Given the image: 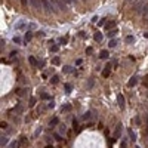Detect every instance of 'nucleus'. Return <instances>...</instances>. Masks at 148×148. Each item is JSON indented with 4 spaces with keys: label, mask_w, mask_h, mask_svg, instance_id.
<instances>
[{
    "label": "nucleus",
    "mask_w": 148,
    "mask_h": 148,
    "mask_svg": "<svg viewBox=\"0 0 148 148\" xmlns=\"http://www.w3.org/2000/svg\"><path fill=\"white\" fill-rule=\"evenodd\" d=\"M53 138H55L56 141H62V136L59 135V133H55V135H53Z\"/></svg>",
    "instance_id": "nucleus-30"
},
{
    "label": "nucleus",
    "mask_w": 148,
    "mask_h": 148,
    "mask_svg": "<svg viewBox=\"0 0 148 148\" xmlns=\"http://www.w3.org/2000/svg\"><path fill=\"white\" fill-rule=\"evenodd\" d=\"M39 68H43L44 67V61H39V65H37Z\"/></svg>",
    "instance_id": "nucleus-35"
},
{
    "label": "nucleus",
    "mask_w": 148,
    "mask_h": 148,
    "mask_svg": "<svg viewBox=\"0 0 148 148\" xmlns=\"http://www.w3.org/2000/svg\"><path fill=\"white\" fill-rule=\"evenodd\" d=\"M58 124H59V119H58V117H53L52 120L49 122V126H51V127H55V126H58Z\"/></svg>",
    "instance_id": "nucleus-8"
},
{
    "label": "nucleus",
    "mask_w": 148,
    "mask_h": 148,
    "mask_svg": "<svg viewBox=\"0 0 148 148\" xmlns=\"http://www.w3.org/2000/svg\"><path fill=\"white\" fill-rule=\"evenodd\" d=\"M133 42H135V37H133V36H127V37H126V43L127 44L133 43Z\"/></svg>",
    "instance_id": "nucleus-20"
},
{
    "label": "nucleus",
    "mask_w": 148,
    "mask_h": 148,
    "mask_svg": "<svg viewBox=\"0 0 148 148\" xmlns=\"http://www.w3.org/2000/svg\"><path fill=\"white\" fill-rule=\"evenodd\" d=\"M142 18H144L145 22H148V3L145 5V8H144V10H142Z\"/></svg>",
    "instance_id": "nucleus-6"
},
{
    "label": "nucleus",
    "mask_w": 148,
    "mask_h": 148,
    "mask_svg": "<svg viewBox=\"0 0 148 148\" xmlns=\"http://www.w3.org/2000/svg\"><path fill=\"white\" fill-rule=\"evenodd\" d=\"M135 123H136V124H141V120H139V119H138V117L135 119Z\"/></svg>",
    "instance_id": "nucleus-47"
},
{
    "label": "nucleus",
    "mask_w": 148,
    "mask_h": 148,
    "mask_svg": "<svg viewBox=\"0 0 148 148\" xmlns=\"http://www.w3.org/2000/svg\"><path fill=\"white\" fill-rule=\"evenodd\" d=\"M80 37H86V33L85 31H80Z\"/></svg>",
    "instance_id": "nucleus-45"
},
{
    "label": "nucleus",
    "mask_w": 148,
    "mask_h": 148,
    "mask_svg": "<svg viewBox=\"0 0 148 148\" xmlns=\"http://www.w3.org/2000/svg\"><path fill=\"white\" fill-rule=\"evenodd\" d=\"M71 110H73V105L71 104H65L61 107V113H70Z\"/></svg>",
    "instance_id": "nucleus-4"
},
{
    "label": "nucleus",
    "mask_w": 148,
    "mask_h": 148,
    "mask_svg": "<svg viewBox=\"0 0 148 148\" xmlns=\"http://www.w3.org/2000/svg\"><path fill=\"white\" fill-rule=\"evenodd\" d=\"M58 51H59V46H58V44H53V46H51V52H58Z\"/></svg>",
    "instance_id": "nucleus-24"
},
{
    "label": "nucleus",
    "mask_w": 148,
    "mask_h": 148,
    "mask_svg": "<svg viewBox=\"0 0 148 148\" xmlns=\"http://www.w3.org/2000/svg\"><path fill=\"white\" fill-rule=\"evenodd\" d=\"M127 85H129L130 87L136 86V85H138V78H136V77H132L130 80H129V83H127Z\"/></svg>",
    "instance_id": "nucleus-12"
},
{
    "label": "nucleus",
    "mask_w": 148,
    "mask_h": 148,
    "mask_svg": "<svg viewBox=\"0 0 148 148\" xmlns=\"http://www.w3.org/2000/svg\"><path fill=\"white\" fill-rule=\"evenodd\" d=\"M53 107H55V102H53V101H51V102L47 104V108H53Z\"/></svg>",
    "instance_id": "nucleus-37"
},
{
    "label": "nucleus",
    "mask_w": 148,
    "mask_h": 148,
    "mask_svg": "<svg viewBox=\"0 0 148 148\" xmlns=\"http://www.w3.org/2000/svg\"><path fill=\"white\" fill-rule=\"evenodd\" d=\"M40 98H42V99H44V101H46V99H49L51 96L47 95V93H42V96H40Z\"/></svg>",
    "instance_id": "nucleus-32"
},
{
    "label": "nucleus",
    "mask_w": 148,
    "mask_h": 148,
    "mask_svg": "<svg viewBox=\"0 0 148 148\" xmlns=\"http://www.w3.org/2000/svg\"><path fill=\"white\" fill-rule=\"evenodd\" d=\"M92 52H93V49H92V47H87V49H86V53H87V55H90Z\"/></svg>",
    "instance_id": "nucleus-38"
},
{
    "label": "nucleus",
    "mask_w": 148,
    "mask_h": 148,
    "mask_svg": "<svg viewBox=\"0 0 148 148\" xmlns=\"http://www.w3.org/2000/svg\"><path fill=\"white\" fill-rule=\"evenodd\" d=\"M107 34H108V37H111V39H113V37H116V36L119 34V30H117V28H113V30H110Z\"/></svg>",
    "instance_id": "nucleus-10"
},
{
    "label": "nucleus",
    "mask_w": 148,
    "mask_h": 148,
    "mask_svg": "<svg viewBox=\"0 0 148 148\" xmlns=\"http://www.w3.org/2000/svg\"><path fill=\"white\" fill-rule=\"evenodd\" d=\"M13 42H15V43H21V39H19V37H13Z\"/></svg>",
    "instance_id": "nucleus-40"
},
{
    "label": "nucleus",
    "mask_w": 148,
    "mask_h": 148,
    "mask_svg": "<svg viewBox=\"0 0 148 148\" xmlns=\"http://www.w3.org/2000/svg\"><path fill=\"white\" fill-rule=\"evenodd\" d=\"M25 92H27L25 89H18V90H17V93L19 96H24V95H25Z\"/></svg>",
    "instance_id": "nucleus-26"
},
{
    "label": "nucleus",
    "mask_w": 148,
    "mask_h": 148,
    "mask_svg": "<svg viewBox=\"0 0 148 148\" xmlns=\"http://www.w3.org/2000/svg\"><path fill=\"white\" fill-rule=\"evenodd\" d=\"M40 132H42V129H40V127H39V129H37V130H36V133H34V135H36V136H37V135H39V133H40Z\"/></svg>",
    "instance_id": "nucleus-46"
},
{
    "label": "nucleus",
    "mask_w": 148,
    "mask_h": 148,
    "mask_svg": "<svg viewBox=\"0 0 148 148\" xmlns=\"http://www.w3.org/2000/svg\"><path fill=\"white\" fill-rule=\"evenodd\" d=\"M127 2H130V3H135V2H136V0H127Z\"/></svg>",
    "instance_id": "nucleus-50"
},
{
    "label": "nucleus",
    "mask_w": 148,
    "mask_h": 148,
    "mask_svg": "<svg viewBox=\"0 0 148 148\" xmlns=\"http://www.w3.org/2000/svg\"><path fill=\"white\" fill-rule=\"evenodd\" d=\"M52 64L53 65H59V64H61V58H59V56H55L52 59Z\"/></svg>",
    "instance_id": "nucleus-18"
},
{
    "label": "nucleus",
    "mask_w": 148,
    "mask_h": 148,
    "mask_svg": "<svg viewBox=\"0 0 148 148\" xmlns=\"http://www.w3.org/2000/svg\"><path fill=\"white\" fill-rule=\"evenodd\" d=\"M147 135H148V132H147Z\"/></svg>",
    "instance_id": "nucleus-54"
},
{
    "label": "nucleus",
    "mask_w": 148,
    "mask_h": 148,
    "mask_svg": "<svg viewBox=\"0 0 148 148\" xmlns=\"http://www.w3.org/2000/svg\"><path fill=\"white\" fill-rule=\"evenodd\" d=\"M127 133H129V138H130L132 141H136V135L133 133V130H132V129H127Z\"/></svg>",
    "instance_id": "nucleus-15"
},
{
    "label": "nucleus",
    "mask_w": 148,
    "mask_h": 148,
    "mask_svg": "<svg viewBox=\"0 0 148 148\" xmlns=\"http://www.w3.org/2000/svg\"><path fill=\"white\" fill-rule=\"evenodd\" d=\"M144 37H147L148 39V33H144Z\"/></svg>",
    "instance_id": "nucleus-49"
},
{
    "label": "nucleus",
    "mask_w": 148,
    "mask_h": 148,
    "mask_svg": "<svg viewBox=\"0 0 148 148\" xmlns=\"http://www.w3.org/2000/svg\"><path fill=\"white\" fill-rule=\"evenodd\" d=\"M144 95H145V98H148V92H145V93H144Z\"/></svg>",
    "instance_id": "nucleus-51"
},
{
    "label": "nucleus",
    "mask_w": 148,
    "mask_h": 148,
    "mask_svg": "<svg viewBox=\"0 0 148 148\" xmlns=\"http://www.w3.org/2000/svg\"><path fill=\"white\" fill-rule=\"evenodd\" d=\"M28 61H30V64H31L33 67H37V65H39V62L36 61V58H34V56H30V58H28Z\"/></svg>",
    "instance_id": "nucleus-14"
},
{
    "label": "nucleus",
    "mask_w": 148,
    "mask_h": 148,
    "mask_svg": "<svg viewBox=\"0 0 148 148\" xmlns=\"http://www.w3.org/2000/svg\"><path fill=\"white\" fill-rule=\"evenodd\" d=\"M92 114H93V111H87V113H85V116H83V120H90Z\"/></svg>",
    "instance_id": "nucleus-17"
},
{
    "label": "nucleus",
    "mask_w": 148,
    "mask_h": 148,
    "mask_svg": "<svg viewBox=\"0 0 148 148\" xmlns=\"http://www.w3.org/2000/svg\"><path fill=\"white\" fill-rule=\"evenodd\" d=\"M108 44H110V47H116V46H117V40H116V39H111Z\"/></svg>",
    "instance_id": "nucleus-25"
},
{
    "label": "nucleus",
    "mask_w": 148,
    "mask_h": 148,
    "mask_svg": "<svg viewBox=\"0 0 148 148\" xmlns=\"http://www.w3.org/2000/svg\"><path fill=\"white\" fill-rule=\"evenodd\" d=\"M64 89H65V92H67V93H70L71 90H73V87H71L70 83H65V85H64Z\"/></svg>",
    "instance_id": "nucleus-19"
},
{
    "label": "nucleus",
    "mask_w": 148,
    "mask_h": 148,
    "mask_svg": "<svg viewBox=\"0 0 148 148\" xmlns=\"http://www.w3.org/2000/svg\"><path fill=\"white\" fill-rule=\"evenodd\" d=\"M21 3H22V6H27V0H21Z\"/></svg>",
    "instance_id": "nucleus-48"
},
{
    "label": "nucleus",
    "mask_w": 148,
    "mask_h": 148,
    "mask_svg": "<svg viewBox=\"0 0 148 148\" xmlns=\"http://www.w3.org/2000/svg\"><path fill=\"white\" fill-rule=\"evenodd\" d=\"M18 147H19V144H18L17 141H13V142H12V144L9 145V148H18Z\"/></svg>",
    "instance_id": "nucleus-29"
},
{
    "label": "nucleus",
    "mask_w": 148,
    "mask_h": 148,
    "mask_svg": "<svg viewBox=\"0 0 148 148\" xmlns=\"http://www.w3.org/2000/svg\"><path fill=\"white\" fill-rule=\"evenodd\" d=\"M18 78H19L18 81H21V83H25V78L22 77V76H19V77H18Z\"/></svg>",
    "instance_id": "nucleus-41"
},
{
    "label": "nucleus",
    "mask_w": 148,
    "mask_h": 148,
    "mask_svg": "<svg viewBox=\"0 0 148 148\" xmlns=\"http://www.w3.org/2000/svg\"><path fill=\"white\" fill-rule=\"evenodd\" d=\"M36 105V98H31L30 99V107H34Z\"/></svg>",
    "instance_id": "nucleus-33"
},
{
    "label": "nucleus",
    "mask_w": 148,
    "mask_h": 148,
    "mask_svg": "<svg viewBox=\"0 0 148 148\" xmlns=\"http://www.w3.org/2000/svg\"><path fill=\"white\" fill-rule=\"evenodd\" d=\"M99 58H101V59H107V58H110V52H108V51H101V52H99Z\"/></svg>",
    "instance_id": "nucleus-7"
},
{
    "label": "nucleus",
    "mask_w": 148,
    "mask_h": 148,
    "mask_svg": "<svg viewBox=\"0 0 148 148\" xmlns=\"http://www.w3.org/2000/svg\"><path fill=\"white\" fill-rule=\"evenodd\" d=\"M117 105H119L120 110H124V107H126V104H124V96H123L122 93L117 95Z\"/></svg>",
    "instance_id": "nucleus-3"
},
{
    "label": "nucleus",
    "mask_w": 148,
    "mask_h": 148,
    "mask_svg": "<svg viewBox=\"0 0 148 148\" xmlns=\"http://www.w3.org/2000/svg\"><path fill=\"white\" fill-rule=\"evenodd\" d=\"M105 28L110 31V30H113V28H116V21H110V22H107L105 24Z\"/></svg>",
    "instance_id": "nucleus-9"
},
{
    "label": "nucleus",
    "mask_w": 148,
    "mask_h": 148,
    "mask_svg": "<svg viewBox=\"0 0 148 148\" xmlns=\"http://www.w3.org/2000/svg\"><path fill=\"white\" fill-rule=\"evenodd\" d=\"M73 126H74V127H77L78 126V122L76 120V119H73Z\"/></svg>",
    "instance_id": "nucleus-39"
},
{
    "label": "nucleus",
    "mask_w": 148,
    "mask_h": 148,
    "mask_svg": "<svg viewBox=\"0 0 148 148\" xmlns=\"http://www.w3.org/2000/svg\"><path fill=\"white\" fill-rule=\"evenodd\" d=\"M145 0H136L135 3H132V6H133V10L136 12V13H141L142 10H144V8H145Z\"/></svg>",
    "instance_id": "nucleus-1"
},
{
    "label": "nucleus",
    "mask_w": 148,
    "mask_h": 148,
    "mask_svg": "<svg viewBox=\"0 0 148 148\" xmlns=\"http://www.w3.org/2000/svg\"><path fill=\"white\" fill-rule=\"evenodd\" d=\"M0 144H2V147H5V145L8 144V138H6V136H2V138H0Z\"/></svg>",
    "instance_id": "nucleus-22"
},
{
    "label": "nucleus",
    "mask_w": 148,
    "mask_h": 148,
    "mask_svg": "<svg viewBox=\"0 0 148 148\" xmlns=\"http://www.w3.org/2000/svg\"><path fill=\"white\" fill-rule=\"evenodd\" d=\"M31 39H33V34H31V31H27V33H25V37H24V40H25V42H30Z\"/></svg>",
    "instance_id": "nucleus-16"
},
{
    "label": "nucleus",
    "mask_w": 148,
    "mask_h": 148,
    "mask_svg": "<svg viewBox=\"0 0 148 148\" xmlns=\"http://www.w3.org/2000/svg\"><path fill=\"white\" fill-rule=\"evenodd\" d=\"M93 86V80H89V83H87V87H92Z\"/></svg>",
    "instance_id": "nucleus-42"
},
{
    "label": "nucleus",
    "mask_w": 148,
    "mask_h": 148,
    "mask_svg": "<svg viewBox=\"0 0 148 148\" xmlns=\"http://www.w3.org/2000/svg\"><path fill=\"white\" fill-rule=\"evenodd\" d=\"M59 43L61 44H67L68 43V37H62V39H59Z\"/></svg>",
    "instance_id": "nucleus-27"
},
{
    "label": "nucleus",
    "mask_w": 148,
    "mask_h": 148,
    "mask_svg": "<svg viewBox=\"0 0 148 148\" xmlns=\"http://www.w3.org/2000/svg\"><path fill=\"white\" fill-rule=\"evenodd\" d=\"M136 148H139V147H136Z\"/></svg>",
    "instance_id": "nucleus-53"
},
{
    "label": "nucleus",
    "mask_w": 148,
    "mask_h": 148,
    "mask_svg": "<svg viewBox=\"0 0 148 148\" xmlns=\"http://www.w3.org/2000/svg\"><path fill=\"white\" fill-rule=\"evenodd\" d=\"M58 81H59V77H58V76H52V78H51V83H52V85H56Z\"/></svg>",
    "instance_id": "nucleus-21"
},
{
    "label": "nucleus",
    "mask_w": 148,
    "mask_h": 148,
    "mask_svg": "<svg viewBox=\"0 0 148 148\" xmlns=\"http://www.w3.org/2000/svg\"><path fill=\"white\" fill-rule=\"evenodd\" d=\"M105 21H107V19H105V18H102V19H101V21H98V25H99V27L105 25Z\"/></svg>",
    "instance_id": "nucleus-31"
},
{
    "label": "nucleus",
    "mask_w": 148,
    "mask_h": 148,
    "mask_svg": "<svg viewBox=\"0 0 148 148\" xmlns=\"http://www.w3.org/2000/svg\"><path fill=\"white\" fill-rule=\"evenodd\" d=\"M93 39H95V42H98V43H101L104 37H102V34H101V33H95V34H93Z\"/></svg>",
    "instance_id": "nucleus-11"
},
{
    "label": "nucleus",
    "mask_w": 148,
    "mask_h": 148,
    "mask_svg": "<svg viewBox=\"0 0 148 148\" xmlns=\"http://www.w3.org/2000/svg\"><path fill=\"white\" fill-rule=\"evenodd\" d=\"M81 2H85V0H81Z\"/></svg>",
    "instance_id": "nucleus-52"
},
{
    "label": "nucleus",
    "mask_w": 148,
    "mask_h": 148,
    "mask_svg": "<svg viewBox=\"0 0 148 148\" xmlns=\"http://www.w3.org/2000/svg\"><path fill=\"white\" fill-rule=\"evenodd\" d=\"M73 67H70V65H65L64 68H62V73H65V74H70V73H73Z\"/></svg>",
    "instance_id": "nucleus-13"
},
{
    "label": "nucleus",
    "mask_w": 148,
    "mask_h": 148,
    "mask_svg": "<svg viewBox=\"0 0 148 148\" xmlns=\"http://www.w3.org/2000/svg\"><path fill=\"white\" fill-rule=\"evenodd\" d=\"M108 76H110V70H107V68H105V70L102 71V77H105V78H107Z\"/></svg>",
    "instance_id": "nucleus-28"
},
{
    "label": "nucleus",
    "mask_w": 148,
    "mask_h": 148,
    "mask_svg": "<svg viewBox=\"0 0 148 148\" xmlns=\"http://www.w3.org/2000/svg\"><path fill=\"white\" fill-rule=\"evenodd\" d=\"M144 86L148 89V76H147V78H145V81H144Z\"/></svg>",
    "instance_id": "nucleus-43"
},
{
    "label": "nucleus",
    "mask_w": 148,
    "mask_h": 148,
    "mask_svg": "<svg viewBox=\"0 0 148 148\" xmlns=\"http://www.w3.org/2000/svg\"><path fill=\"white\" fill-rule=\"evenodd\" d=\"M65 132H67V127L64 124H59V133L61 135H65Z\"/></svg>",
    "instance_id": "nucleus-23"
},
{
    "label": "nucleus",
    "mask_w": 148,
    "mask_h": 148,
    "mask_svg": "<svg viewBox=\"0 0 148 148\" xmlns=\"http://www.w3.org/2000/svg\"><path fill=\"white\" fill-rule=\"evenodd\" d=\"M105 68H107V70H111V64H110V62H108V64H107V65H105Z\"/></svg>",
    "instance_id": "nucleus-44"
},
{
    "label": "nucleus",
    "mask_w": 148,
    "mask_h": 148,
    "mask_svg": "<svg viewBox=\"0 0 148 148\" xmlns=\"http://www.w3.org/2000/svg\"><path fill=\"white\" fill-rule=\"evenodd\" d=\"M122 130H123V124L122 123H117L116 126V130H114V139H119L120 135H122Z\"/></svg>",
    "instance_id": "nucleus-2"
},
{
    "label": "nucleus",
    "mask_w": 148,
    "mask_h": 148,
    "mask_svg": "<svg viewBox=\"0 0 148 148\" xmlns=\"http://www.w3.org/2000/svg\"><path fill=\"white\" fill-rule=\"evenodd\" d=\"M15 28H17V30H25L27 28V21H19L17 25H15Z\"/></svg>",
    "instance_id": "nucleus-5"
},
{
    "label": "nucleus",
    "mask_w": 148,
    "mask_h": 148,
    "mask_svg": "<svg viewBox=\"0 0 148 148\" xmlns=\"http://www.w3.org/2000/svg\"><path fill=\"white\" fill-rule=\"evenodd\" d=\"M36 36H37V37H43L44 33H43V31H37V33H36Z\"/></svg>",
    "instance_id": "nucleus-34"
},
{
    "label": "nucleus",
    "mask_w": 148,
    "mask_h": 148,
    "mask_svg": "<svg viewBox=\"0 0 148 148\" xmlns=\"http://www.w3.org/2000/svg\"><path fill=\"white\" fill-rule=\"evenodd\" d=\"M0 127H2V129H6V127H8V124H6L5 122H2V123H0Z\"/></svg>",
    "instance_id": "nucleus-36"
}]
</instances>
